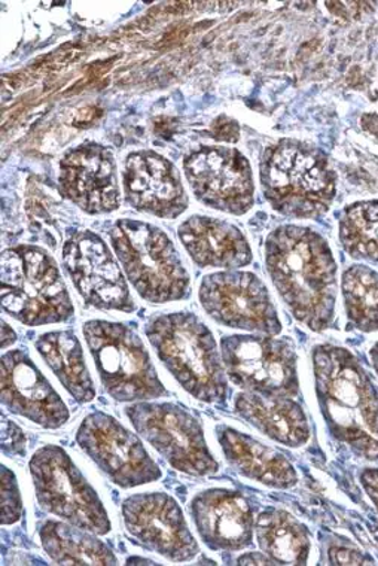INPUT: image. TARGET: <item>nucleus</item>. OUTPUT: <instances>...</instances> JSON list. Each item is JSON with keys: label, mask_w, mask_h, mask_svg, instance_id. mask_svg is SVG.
<instances>
[{"label": "nucleus", "mask_w": 378, "mask_h": 566, "mask_svg": "<svg viewBox=\"0 0 378 566\" xmlns=\"http://www.w3.org/2000/svg\"><path fill=\"white\" fill-rule=\"evenodd\" d=\"M265 264L283 302L313 332L329 328L337 302V264L315 230L282 226L265 242Z\"/></svg>", "instance_id": "f257e3e1"}, {"label": "nucleus", "mask_w": 378, "mask_h": 566, "mask_svg": "<svg viewBox=\"0 0 378 566\" xmlns=\"http://www.w3.org/2000/svg\"><path fill=\"white\" fill-rule=\"evenodd\" d=\"M317 401L328 430L368 459H378V394L363 364L345 347L313 349Z\"/></svg>", "instance_id": "f03ea898"}, {"label": "nucleus", "mask_w": 378, "mask_h": 566, "mask_svg": "<svg viewBox=\"0 0 378 566\" xmlns=\"http://www.w3.org/2000/svg\"><path fill=\"white\" fill-rule=\"evenodd\" d=\"M260 179L270 206L296 220L325 216L337 195V176L328 157L306 142L282 139L265 149Z\"/></svg>", "instance_id": "7ed1b4c3"}, {"label": "nucleus", "mask_w": 378, "mask_h": 566, "mask_svg": "<svg viewBox=\"0 0 378 566\" xmlns=\"http://www.w3.org/2000/svg\"><path fill=\"white\" fill-rule=\"evenodd\" d=\"M146 337L185 391L208 405L227 401L229 385L212 332L189 312L150 317Z\"/></svg>", "instance_id": "20e7f679"}, {"label": "nucleus", "mask_w": 378, "mask_h": 566, "mask_svg": "<svg viewBox=\"0 0 378 566\" xmlns=\"http://www.w3.org/2000/svg\"><path fill=\"white\" fill-rule=\"evenodd\" d=\"M0 295L3 312L28 327L66 323L75 313L57 263L32 244L3 251Z\"/></svg>", "instance_id": "39448f33"}, {"label": "nucleus", "mask_w": 378, "mask_h": 566, "mask_svg": "<svg viewBox=\"0 0 378 566\" xmlns=\"http://www.w3.org/2000/svg\"><path fill=\"white\" fill-rule=\"evenodd\" d=\"M109 238L128 281L146 302H182L191 295V277L166 231L149 222L118 220Z\"/></svg>", "instance_id": "423d86ee"}, {"label": "nucleus", "mask_w": 378, "mask_h": 566, "mask_svg": "<svg viewBox=\"0 0 378 566\" xmlns=\"http://www.w3.org/2000/svg\"><path fill=\"white\" fill-rule=\"evenodd\" d=\"M84 336L107 394L119 402L167 396L148 350L135 329L111 321H88Z\"/></svg>", "instance_id": "0eeeda50"}, {"label": "nucleus", "mask_w": 378, "mask_h": 566, "mask_svg": "<svg viewBox=\"0 0 378 566\" xmlns=\"http://www.w3.org/2000/svg\"><path fill=\"white\" fill-rule=\"evenodd\" d=\"M29 469L42 509L88 533L109 534L105 505L66 450L44 446L34 452Z\"/></svg>", "instance_id": "6e6552de"}, {"label": "nucleus", "mask_w": 378, "mask_h": 566, "mask_svg": "<svg viewBox=\"0 0 378 566\" xmlns=\"http://www.w3.org/2000/svg\"><path fill=\"white\" fill-rule=\"evenodd\" d=\"M137 434L175 470L204 478L219 470L206 443L203 423L175 402H136L126 409Z\"/></svg>", "instance_id": "1a4fd4ad"}, {"label": "nucleus", "mask_w": 378, "mask_h": 566, "mask_svg": "<svg viewBox=\"0 0 378 566\" xmlns=\"http://www.w3.org/2000/svg\"><path fill=\"white\" fill-rule=\"evenodd\" d=\"M221 357L227 376L246 392L291 398L300 391L291 343L267 334H234L222 337Z\"/></svg>", "instance_id": "9d476101"}, {"label": "nucleus", "mask_w": 378, "mask_h": 566, "mask_svg": "<svg viewBox=\"0 0 378 566\" xmlns=\"http://www.w3.org/2000/svg\"><path fill=\"white\" fill-rule=\"evenodd\" d=\"M199 298L204 312L225 327L267 336L282 332L267 286L256 274L238 270L206 274Z\"/></svg>", "instance_id": "9b49d317"}, {"label": "nucleus", "mask_w": 378, "mask_h": 566, "mask_svg": "<svg viewBox=\"0 0 378 566\" xmlns=\"http://www.w3.org/2000/svg\"><path fill=\"white\" fill-rule=\"evenodd\" d=\"M76 443L119 488L157 482L160 467L146 452L139 437L128 431L114 416L94 411L80 424Z\"/></svg>", "instance_id": "f8f14e48"}, {"label": "nucleus", "mask_w": 378, "mask_h": 566, "mask_svg": "<svg viewBox=\"0 0 378 566\" xmlns=\"http://www.w3.org/2000/svg\"><path fill=\"white\" fill-rule=\"evenodd\" d=\"M183 171L197 200L208 208L244 216L255 203L251 163L238 149H196L185 157Z\"/></svg>", "instance_id": "ddd939ff"}, {"label": "nucleus", "mask_w": 378, "mask_h": 566, "mask_svg": "<svg viewBox=\"0 0 378 566\" xmlns=\"http://www.w3.org/2000/svg\"><path fill=\"white\" fill-rule=\"evenodd\" d=\"M63 265L87 306L136 311L126 277L101 235L90 230L72 234L63 247Z\"/></svg>", "instance_id": "4468645a"}, {"label": "nucleus", "mask_w": 378, "mask_h": 566, "mask_svg": "<svg viewBox=\"0 0 378 566\" xmlns=\"http://www.w3.org/2000/svg\"><path fill=\"white\" fill-rule=\"evenodd\" d=\"M59 188L88 216L115 212L122 195L114 153L97 142L69 149L59 163Z\"/></svg>", "instance_id": "2eb2a0df"}, {"label": "nucleus", "mask_w": 378, "mask_h": 566, "mask_svg": "<svg viewBox=\"0 0 378 566\" xmlns=\"http://www.w3.org/2000/svg\"><path fill=\"white\" fill-rule=\"evenodd\" d=\"M127 533L149 551L171 560H191L199 555V543L185 521L182 510L162 492L137 493L123 503Z\"/></svg>", "instance_id": "dca6fc26"}, {"label": "nucleus", "mask_w": 378, "mask_h": 566, "mask_svg": "<svg viewBox=\"0 0 378 566\" xmlns=\"http://www.w3.org/2000/svg\"><path fill=\"white\" fill-rule=\"evenodd\" d=\"M124 196L139 212L161 220H175L188 209L179 170L156 151L128 154L123 170Z\"/></svg>", "instance_id": "f3484780"}, {"label": "nucleus", "mask_w": 378, "mask_h": 566, "mask_svg": "<svg viewBox=\"0 0 378 566\" xmlns=\"http://www.w3.org/2000/svg\"><path fill=\"white\" fill-rule=\"evenodd\" d=\"M2 401L11 413L23 416L46 430L67 422L69 409L62 397L23 350L2 357Z\"/></svg>", "instance_id": "a211bd4d"}, {"label": "nucleus", "mask_w": 378, "mask_h": 566, "mask_svg": "<svg viewBox=\"0 0 378 566\" xmlns=\"http://www.w3.org/2000/svg\"><path fill=\"white\" fill-rule=\"evenodd\" d=\"M191 516L201 539L212 551H243L252 544L255 522L239 492L218 488L199 493L192 500Z\"/></svg>", "instance_id": "6ab92c4d"}, {"label": "nucleus", "mask_w": 378, "mask_h": 566, "mask_svg": "<svg viewBox=\"0 0 378 566\" xmlns=\"http://www.w3.org/2000/svg\"><path fill=\"white\" fill-rule=\"evenodd\" d=\"M178 234L189 256L201 269L238 270L252 263L246 235L231 222L189 217L179 226Z\"/></svg>", "instance_id": "aec40b11"}, {"label": "nucleus", "mask_w": 378, "mask_h": 566, "mask_svg": "<svg viewBox=\"0 0 378 566\" xmlns=\"http://www.w3.org/2000/svg\"><path fill=\"white\" fill-rule=\"evenodd\" d=\"M218 441L227 461L244 478L274 489H290L298 475L282 453L230 427H219Z\"/></svg>", "instance_id": "412c9836"}, {"label": "nucleus", "mask_w": 378, "mask_h": 566, "mask_svg": "<svg viewBox=\"0 0 378 566\" xmlns=\"http://www.w3.org/2000/svg\"><path fill=\"white\" fill-rule=\"evenodd\" d=\"M234 407L240 418L287 448H300L311 439L306 413L291 398L240 392Z\"/></svg>", "instance_id": "4be33fe9"}, {"label": "nucleus", "mask_w": 378, "mask_h": 566, "mask_svg": "<svg viewBox=\"0 0 378 566\" xmlns=\"http://www.w3.org/2000/svg\"><path fill=\"white\" fill-rule=\"evenodd\" d=\"M36 350L51 371L62 381L66 391L78 402H90L96 397V388L87 364L83 346L75 333L69 329L51 332L38 337Z\"/></svg>", "instance_id": "5701e85b"}, {"label": "nucleus", "mask_w": 378, "mask_h": 566, "mask_svg": "<svg viewBox=\"0 0 378 566\" xmlns=\"http://www.w3.org/2000/svg\"><path fill=\"white\" fill-rule=\"evenodd\" d=\"M258 544L277 564L306 565L312 551L307 526L283 510H267L255 522Z\"/></svg>", "instance_id": "b1692460"}, {"label": "nucleus", "mask_w": 378, "mask_h": 566, "mask_svg": "<svg viewBox=\"0 0 378 566\" xmlns=\"http://www.w3.org/2000/svg\"><path fill=\"white\" fill-rule=\"evenodd\" d=\"M84 531L69 522L46 521L40 530L42 546L59 565H117L114 552Z\"/></svg>", "instance_id": "393cba45"}, {"label": "nucleus", "mask_w": 378, "mask_h": 566, "mask_svg": "<svg viewBox=\"0 0 378 566\" xmlns=\"http://www.w3.org/2000/svg\"><path fill=\"white\" fill-rule=\"evenodd\" d=\"M343 298L347 319L359 332L378 329V273L363 264L350 265L343 273Z\"/></svg>", "instance_id": "a878e982"}, {"label": "nucleus", "mask_w": 378, "mask_h": 566, "mask_svg": "<svg viewBox=\"0 0 378 566\" xmlns=\"http://www.w3.org/2000/svg\"><path fill=\"white\" fill-rule=\"evenodd\" d=\"M339 242L351 259L378 264V200L358 201L343 210Z\"/></svg>", "instance_id": "bb28decb"}, {"label": "nucleus", "mask_w": 378, "mask_h": 566, "mask_svg": "<svg viewBox=\"0 0 378 566\" xmlns=\"http://www.w3.org/2000/svg\"><path fill=\"white\" fill-rule=\"evenodd\" d=\"M0 507H2L3 525H12L23 516V501H21L19 483L14 473L7 465H2V488H0Z\"/></svg>", "instance_id": "cd10ccee"}, {"label": "nucleus", "mask_w": 378, "mask_h": 566, "mask_svg": "<svg viewBox=\"0 0 378 566\" xmlns=\"http://www.w3.org/2000/svg\"><path fill=\"white\" fill-rule=\"evenodd\" d=\"M330 565H372L371 557L351 546L345 544H333L328 551Z\"/></svg>", "instance_id": "c85d7f7f"}, {"label": "nucleus", "mask_w": 378, "mask_h": 566, "mask_svg": "<svg viewBox=\"0 0 378 566\" xmlns=\"http://www.w3.org/2000/svg\"><path fill=\"white\" fill-rule=\"evenodd\" d=\"M2 449L7 454H24L25 437L24 432L7 416H2Z\"/></svg>", "instance_id": "c756f323"}, {"label": "nucleus", "mask_w": 378, "mask_h": 566, "mask_svg": "<svg viewBox=\"0 0 378 566\" xmlns=\"http://www.w3.org/2000/svg\"><path fill=\"white\" fill-rule=\"evenodd\" d=\"M360 483L378 510V469H367L360 474Z\"/></svg>", "instance_id": "7c9ffc66"}, {"label": "nucleus", "mask_w": 378, "mask_h": 566, "mask_svg": "<svg viewBox=\"0 0 378 566\" xmlns=\"http://www.w3.org/2000/svg\"><path fill=\"white\" fill-rule=\"evenodd\" d=\"M239 565H274L277 564L276 560H273L272 557L261 555V553H249V555H244L240 557L238 560Z\"/></svg>", "instance_id": "2f4dec72"}, {"label": "nucleus", "mask_w": 378, "mask_h": 566, "mask_svg": "<svg viewBox=\"0 0 378 566\" xmlns=\"http://www.w3.org/2000/svg\"><path fill=\"white\" fill-rule=\"evenodd\" d=\"M15 340H17V336H15L14 329H12L10 327V325H8L6 323V321H2V347H3V349H6V347H8V346L14 345Z\"/></svg>", "instance_id": "473e14b6"}, {"label": "nucleus", "mask_w": 378, "mask_h": 566, "mask_svg": "<svg viewBox=\"0 0 378 566\" xmlns=\"http://www.w3.org/2000/svg\"><path fill=\"white\" fill-rule=\"evenodd\" d=\"M369 355H371L372 366L376 368L378 375V343L372 347L371 352H369Z\"/></svg>", "instance_id": "72a5a7b5"}]
</instances>
